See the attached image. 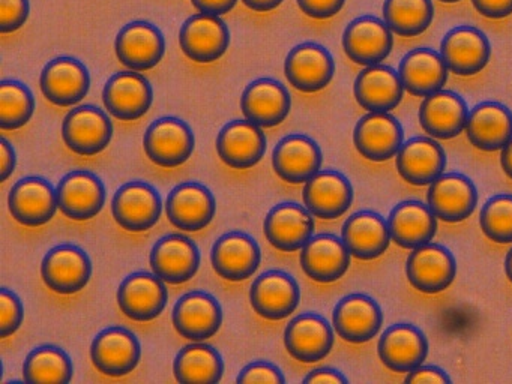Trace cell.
Instances as JSON below:
<instances>
[{
  "instance_id": "6da1fadb",
  "label": "cell",
  "mask_w": 512,
  "mask_h": 384,
  "mask_svg": "<svg viewBox=\"0 0 512 384\" xmlns=\"http://www.w3.org/2000/svg\"><path fill=\"white\" fill-rule=\"evenodd\" d=\"M143 149L152 164L178 168L193 156L196 137L185 120L164 116L154 120L143 135Z\"/></svg>"
},
{
  "instance_id": "7a4b0ae2",
  "label": "cell",
  "mask_w": 512,
  "mask_h": 384,
  "mask_svg": "<svg viewBox=\"0 0 512 384\" xmlns=\"http://www.w3.org/2000/svg\"><path fill=\"white\" fill-rule=\"evenodd\" d=\"M163 200L160 191L145 180L124 183L112 198V216L122 230L145 233L160 222Z\"/></svg>"
},
{
  "instance_id": "3957f363",
  "label": "cell",
  "mask_w": 512,
  "mask_h": 384,
  "mask_svg": "<svg viewBox=\"0 0 512 384\" xmlns=\"http://www.w3.org/2000/svg\"><path fill=\"white\" fill-rule=\"evenodd\" d=\"M113 131L109 111L92 104L76 105L62 122V140L79 156L100 155L112 143Z\"/></svg>"
},
{
  "instance_id": "277c9868",
  "label": "cell",
  "mask_w": 512,
  "mask_h": 384,
  "mask_svg": "<svg viewBox=\"0 0 512 384\" xmlns=\"http://www.w3.org/2000/svg\"><path fill=\"white\" fill-rule=\"evenodd\" d=\"M88 252L74 243L53 246L41 261V278L53 293L71 296L88 287L92 278Z\"/></svg>"
},
{
  "instance_id": "5b68a950",
  "label": "cell",
  "mask_w": 512,
  "mask_h": 384,
  "mask_svg": "<svg viewBox=\"0 0 512 384\" xmlns=\"http://www.w3.org/2000/svg\"><path fill=\"white\" fill-rule=\"evenodd\" d=\"M89 353L98 372L107 377H125L139 366L142 344L127 327L110 326L97 333Z\"/></svg>"
},
{
  "instance_id": "8992f818",
  "label": "cell",
  "mask_w": 512,
  "mask_h": 384,
  "mask_svg": "<svg viewBox=\"0 0 512 384\" xmlns=\"http://www.w3.org/2000/svg\"><path fill=\"white\" fill-rule=\"evenodd\" d=\"M119 309L137 323H148L163 314L169 302V290L154 272L139 270L128 275L116 293Z\"/></svg>"
},
{
  "instance_id": "52a82bcc",
  "label": "cell",
  "mask_w": 512,
  "mask_h": 384,
  "mask_svg": "<svg viewBox=\"0 0 512 384\" xmlns=\"http://www.w3.org/2000/svg\"><path fill=\"white\" fill-rule=\"evenodd\" d=\"M152 272L169 285L191 281L199 272L202 254L193 239L181 233L160 237L149 254Z\"/></svg>"
},
{
  "instance_id": "ba28073f",
  "label": "cell",
  "mask_w": 512,
  "mask_h": 384,
  "mask_svg": "<svg viewBox=\"0 0 512 384\" xmlns=\"http://www.w3.org/2000/svg\"><path fill=\"white\" fill-rule=\"evenodd\" d=\"M299 302L301 287L298 281L284 270H266L251 284V308L265 320H286L298 309Z\"/></svg>"
},
{
  "instance_id": "9c48e42d",
  "label": "cell",
  "mask_w": 512,
  "mask_h": 384,
  "mask_svg": "<svg viewBox=\"0 0 512 384\" xmlns=\"http://www.w3.org/2000/svg\"><path fill=\"white\" fill-rule=\"evenodd\" d=\"M172 324L178 335L202 342L220 332L223 308L214 294L196 290L179 297L172 309Z\"/></svg>"
},
{
  "instance_id": "30bf717a",
  "label": "cell",
  "mask_w": 512,
  "mask_h": 384,
  "mask_svg": "<svg viewBox=\"0 0 512 384\" xmlns=\"http://www.w3.org/2000/svg\"><path fill=\"white\" fill-rule=\"evenodd\" d=\"M40 89L56 107H76L91 90V74L76 57H55L41 71Z\"/></svg>"
},
{
  "instance_id": "8fae6325",
  "label": "cell",
  "mask_w": 512,
  "mask_h": 384,
  "mask_svg": "<svg viewBox=\"0 0 512 384\" xmlns=\"http://www.w3.org/2000/svg\"><path fill=\"white\" fill-rule=\"evenodd\" d=\"M284 75L299 92L317 93L334 80L335 60L331 51L319 42H301L287 54Z\"/></svg>"
},
{
  "instance_id": "7c38bea8",
  "label": "cell",
  "mask_w": 512,
  "mask_h": 384,
  "mask_svg": "<svg viewBox=\"0 0 512 384\" xmlns=\"http://www.w3.org/2000/svg\"><path fill=\"white\" fill-rule=\"evenodd\" d=\"M8 209L14 221L20 225L29 228L43 227L58 212L56 188L44 177H22L10 189Z\"/></svg>"
},
{
  "instance_id": "4fadbf2b",
  "label": "cell",
  "mask_w": 512,
  "mask_h": 384,
  "mask_svg": "<svg viewBox=\"0 0 512 384\" xmlns=\"http://www.w3.org/2000/svg\"><path fill=\"white\" fill-rule=\"evenodd\" d=\"M182 53L196 63H214L227 53L230 47V30L220 15H191L179 30Z\"/></svg>"
},
{
  "instance_id": "5bb4252c",
  "label": "cell",
  "mask_w": 512,
  "mask_h": 384,
  "mask_svg": "<svg viewBox=\"0 0 512 384\" xmlns=\"http://www.w3.org/2000/svg\"><path fill=\"white\" fill-rule=\"evenodd\" d=\"M59 210L73 221H91L106 206L107 189L103 180L89 170H73L56 186Z\"/></svg>"
},
{
  "instance_id": "9a60e30c",
  "label": "cell",
  "mask_w": 512,
  "mask_h": 384,
  "mask_svg": "<svg viewBox=\"0 0 512 384\" xmlns=\"http://www.w3.org/2000/svg\"><path fill=\"white\" fill-rule=\"evenodd\" d=\"M103 102L110 116L124 122L142 119L154 102V87L137 71L116 72L104 84Z\"/></svg>"
},
{
  "instance_id": "2e32d148",
  "label": "cell",
  "mask_w": 512,
  "mask_h": 384,
  "mask_svg": "<svg viewBox=\"0 0 512 384\" xmlns=\"http://www.w3.org/2000/svg\"><path fill=\"white\" fill-rule=\"evenodd\" d=\"M211 264L214 272L226 281H247L262 264V249L250 234L229 231L212 245Z\"/></svg>"
},
{
  "instance_id": "e0dca14e",
  "label": "cell",
  "mask_w": 512,
  "mask_h": 384,
  "mask_svg": "<svg viewBox=\"0 0 512 384\" xmlns=\"http://www.w3.org/2000/svg\"><path fill=\"white\" fill-rule=\"evenodd\" d=\"M217 213V200L208 186L200 182H182L167 195L166 215L181 231L205 230Z\"/></svg>"
},
{
  "instance_id": "ac0fdd59",
  "label": "cell",
  "mask_w": 512,
  "mask_h": 384,
  "mask_svg": "<svg viewBox=\"0 0 512 384\" xmlns=\"http://www.w3.org/2000/svg\"><path fill=\"white\" fill-rule=\"evenodd\" d=\"M406 276L421 293H442L455 281L457 261L451 249L430 242L412 249L406 261Z\"/></svg>"
},
{
  "instance_id": "d6986e66",
  "label": "cell",
  "mask_w": 512,
  "mask_h": 384,
  "mask_svg": "<svg viewBox=\"0 0 512 384\" xmlns=\"http://www.w3.org/2000/svg\"><path fill=\"white\" fill-rule=\"evenodd\" d=\"M287 353L302 363L326 359L335 344L334 326L323 315L304 312L296 315L284 329Z\"/></svg>"
},
{
  "instance_id": "ffe728a7",
  "label": "cell",
  "mask_w": 512,
  "mask_h": 384,
  "mask_svg": "<svg viewBox=\"0 0 512 384\" xmlns=\"http://www.w3.org/2000/svg\"><path fill=\"white\" fill-rule=\"evenodd\" d=\"M166 47L163 32L145 20L125 24L115 39V53L119 62L137 72L155 68L163 60Z\"/></svg>"
},
{
  "instance_id": "44dd1931",
  "label": "cell",
  "mask_w": 512,
  "mask_h": 384,
  "mask_svg": "<svg viewBox=\"0 0 512 384\" xmlns=\"http://www.w3.org/2000/svg\"><path fill=\"white\" fill-rule=\"evenodd\" d=\"M341 44L352 62L362 66L380 65L388 59L394 47V32L385 20L374 15H362L347 24Z\"/></svg>"
},
{
  "instance_id": "7402d4cb",
  "label": "cell",
  "mask_w": 512,
  "mask_h": 384,
  "mask_svg": "<svg viewBox=\"0 0 512 384\" xmlns=\"http://www.w3.org/2000/svg\"><path fill=\"white\" fill-rule=\"evenodd\" d=\"M439 53L449 72L458 77H472L487 68L491 45L478 27L458 26L443 36Z\"/></svg>"
},
{
  "instance_id": "603a6c76",
  "label": "cell",
  "mask_w": 512,
  "mask_h": 384,
  "mask_svg": "<svg viewBox=\"0 0 512 384\" xmlns=\"http://www.w3.org/2000/svg\"><path fill=\"white\" fill-rule=\"evenodd\" d=\"M335 333L349 344H365L379 335L383 312L379 303L365 293H352L338 300L332 311Z\"/></svg>"
},
{
  "instance_id": "cb8c5ba5",
  "label": "cell",
  "mask_w": 512,
  "mask_h": 384,
  "mask_svg": "<svg viewBox=\"0 0 512 384\" xmlns=\"http://www.w3.org/2000/svg\"><path fill=\"white\" fill-rule=\"evenodd\" d=\"M478 189L463 173H443L428 185L427 204L440 221L458 224L473 215L478 206Z\"/></svg>"
},
{
  "instance_id": "d4e9b609",
  "label": "cell",
  "mask_w": 512,
  "mask_h": 384,
  "mask_svg": "<svg viewBox=\"0 0 512 384\" xmlns=\"http://www.w3.org/2000/svg\"><path fill=\"white\" fill-rule=\"evenodd\" d=\"M316 224L310 210L293 201H283L266 213L263 233L269 245L281 252L301 251L314 236Z\"/></svg>"
},
{
  "instance_id": "484cf974",
  "label": "cell",
  "mask_w": 512,
  "mask_h": 384,
  "mask_svg": "<svg viewBox=\"0 0 512 384\" xmlns=\"http://www.w3.org/2000/svg\"><path fill=\"white\" fill-rule=\"evenodd\" d=\"M292 95L281 81L271 77L251 81L241 96L244 119L260 128H275L289 117Z\"/></svg>"
},
{
  "instance_id": "4316f807",
  "label": "cell",
  "mask_w": 512,
  "mask_h": 384,
  "mask_svg": "<svg viewBox=\"0 0 512 384\" xmlns=\"http://www.w3.org/2000/svg\"><path fill=\"white\" fill-rule=\"evenodd\" d=\"M323 153L316 140L305 134H290L275 144L272 168L290 185L307 183L322 170Z\"/></svg>"
},
{
  "instance_id": "83f0119b",
  "label": "cell",
  "mask_w": 512,
  "mask_h": 384,
  "mask_svg": "<svg viewBox=\"0 0 512 384\" xmlns=\"http://www.w3.org/2000/svg\"><path fill=\"white\" fill-rule=\"evenodd\" d=\"M218 156L227 167L248 170L256 167L266 153L265 131L247 119L226 123L217 135Z\"/></svg>"
},
{
  "instance_id": "f1b7e54d",
  "label": "cell",
  "mask_w": 512,
  "mask_h": 384,
  "mask_svg": "<svg viewBox=\"0 0 512 384\" xmlns=\"http://www.w3.org/2000/svg\"><path fill=\"white\" fill-rule=\"evenodd\" d=\"M353 144L368 161H389L404 144V129L391 113L368 111L353 129Z\"/></svg>"
},
{
  "instance_id": "f546056e",
  "label": "cell",
  "mask_w": 512,
  "mask_h": 384,
  "mask_svg": "<svg viewBox=\"0 0 512 384\" xmlns=\"http://www.w3.org/2000/svg\"><path fill=\"white\" fill-rule=\"evenodd\" d=\"M355 192L347 176L337 170H320L304 183L302 201L314 218L338 219L352 207Z\"/></svg>"
},
{
  "instance_id": "4dcf8cb0",
  "label": "cell",
  "mask_w": 512,
  "mask_h": 384,
  "mask_svg": "<svg viewBox=\"0 0 512 384\" xmlns=\"http://www.w3.org/2000/svg\"><path fill=\"white\" fill-rule=\"evenodd\" d=\"M377 354L392 372L409 374L427 360L428 339L415 324L395 323L380 335Z\"/></svg>"
},
{
  "instance_id": "1f68e13d",
  "label": "cell",
  "mask_w": 512,
  "mask_h": 384,
  "mask_svg": "<svg viewBox=\"0 0 512 384\" xmlns=\"http://www.w3.org/2000/svg\"><path fill=\"white\" fill-rule=\"evenodd\" d=\"M446 164L448 158L445 149L430 135H419L404 141L395 156L398 174L413 186L431 185L445 173Z\"/></svg>"
},
{
  "instance_id": "d6a6232c",
  "label": "cell",
  "mask_w": 512,
  "mask_h": 384,
  "mask_svg": "<svg viewBox=\"0 0 512 384\" xmlns=\"http://www.w3.org/2000/svg\"><path fill=\"white\" fill-rule=\"evenodd\" d=\"M299 263L314 282L332 284L346 275L352 254L341 237L331 233L316 234L301 249Z\"/></svg>"
},
{
  "instance_id": "836d02e7",
  "label": "cell",
  "mask_w": 512,
  "mask_h": 384,
  "mask_svg": "<svg viewBox=\"0 0 512 384\" xmlns=\"http://www.w3.org/2000/svg\"><path fill=\"white\" fill-rule=\"evenodd\" d=\"M469 107L463 96L451 90H439L425 96L419 105V123L430 137L436 140H452L466 131Z\"/></svg>"
},
{
  "instance_id": "e575fe53",
  "label": "cell",
  "mask_w": 512,
  "mask_h": 384,
  "mask_svg": "<svg viewBox=\"0 0 512 384\" xmlns=\"http://www.w3.org/2000/svg\"><path fill=\"white\" fill-rule=\"evenodd\" d=\"M404 89L400 74L388 65L365 66L353 84V95L364 110L389 113L403 101Z\"/></svg>"
},
{
  "instance_id": "d590c367",
  "label": "cell",
  "mask_w": 512,
  "mask_h": 384,
  "mask_svg": "<svg viewBox=\"0 0 512 384\" xmlns=\"http://www.w3.org/2000/svg\"><path fill=\"white\" fill-rule=\"evenodd\" d=\"M341 239L352 257L362 261L376 260L391 245L388 219L373 210H359L344 221Z\"/></svg>"
},
{
  "instance_id": "8d00e7d4",
  "label": "cell",
  "mask_w": 512,
  "mask_h": 384,
  "mask_svg": "<svg viewBox=\"0 0 512 384\" xmlns=\"http://www.w3.org/2000/svg\"><path fill=\"white\" fill-rule=\"evenodd\" d=\"M466 135L476 149L499 152L512 138V111L500 102H479L470 110Z\"/></svg>"
},
{
  "instance_id": "74e56055",
  "label": "cell",
  "mask_w": 512,
  "mask_h": 384,
  "mask_svg": "<svg viewBox=\"0 0 512 384\" xmlns=\"http://www.w3.org/2000/svg\"><path fill=\"white\" fill-rule=\"evenodd\" d=\"M398 74L406 92L425 98L445 87L448 83L449 69L439 51L419 47L409 51L401 59Z\"/></svg>"
},
{
  "instance_id": "f35d334b",
  "label": "cell",
  "mask_w": 512,
  "mask_h": 384,
  "mask_svg": "<svg viewBox=\"0 0 512 384\" xmlns=\"http://www.w3.org/2000/svg\"><path fill=\"white\" fill-rule=\"evenodd\" d=\"M392 242L404 249L427 245L437 233V218L428 204L416 200L398 203L388 216Z\"/></svg>"
},
{
  "instance_id": "ab89813d",
  "label": "cell",
  "mask_w": 512,
  "mask_h": 384,
  "mask_svg": "<svg viewBox=\"0 0 512 384\" xmlns=\"http://www.w3.org/2000/svg\"><path fill=\"white\" fill-rule=\"evenodd\" d=\"M173 375L182 384H217L224 375L220 351L205 342H191L173 360Z\"/></svg>"
},
{
  "instance_id": "60d3db41",
  "label": "cell",
  "mask_w": 512,
  "mask_h": 384,
  "mask_svg": "<svg viewBox=\"0 0 512 384\" xmlns=\"http://www.w3.org/2000/svg\"><path fill=\"white\" fill-rule=\"evenodd\" d=\"M73 375V360L58 345L35 347L23 362V381L28 384H68Z\"/></svg>"
},
{
  "instance_id": "b9f144b4",
  "label": "cell",
  "mask_w": 512,
  "mask_h": 384,
  "mask_svg": "<svg viewBox=\"0 0 512 384\" xmlns=\"http://www.w3.org/2000/svg\"><path fill=\"white\" fill-rule=\"evenodd\" d=\"M383 20L398 36L422 35L433 23V0H385Z\"/></svg>"
},
{
  "instance_id": "7bdbcfd3",
  "label": "cell",
  "mask_w": 512,
  "mask_h": 384,
  "mask_svg": "<svg viewBox=\"0 0 512 384\" xmlns=\"http://www.w3.org/2000/svg\"><path fill=\"white\" fill-rule=\"evenodd\" d=\"M37 101L34 92L19 80L0 83V128L17 131L31 122Z\"/></svg>"
},
{
  "instance_id": "ee69618b",
  "label": "cell",
  "mask_w": 512,
  "mask_h": 384,
  "mask_svg": "<svg viewBox=\"0 0 512 384\" xmlns=\"http://www.w3.org/2000/svg\"><path fill=\"white\" fill-rule=\"evenodd\" d=\"M482 233L500 245L512 243V194H499L485 201L479 212Z\"/></svg>"
},
{
  "instance_id": "f6af8a7d",
  "label": "cell",
  "mask_w": 512,
  "mask_h": 384,
  "mask_svg": "<svg viewBox=\"0 0 512 384\" xmlns=\"http://www.w3.org/2000/svg\"><path fill=\"white\" fill-rule=\"evenodd\" d=\"M25 306L22 299L10 288L0 290V338L13 336L22 327Z\"/></svg>"
},
{
  "instance_id": "bcb514c9",
  "label": "cell",
  "mask_w": 512,
  "mask_h": 384,
  "mask_svg": "<svg viewBox=\"0 0 512 384\" xmlns=\"http://www.w3.org/2000/svg\"><path fill=\"white\" fill-rule=\"evenodd\" d=\"M31 15L29 0H0V33H13L22 29Z\"/></svg>"
},
{
  "instance_id": "7dc6e473",
  "label": "cell",
  "mask_w": 512,
  "mask_h": 384,
  "mask_svg": "<svg viewBox=\"0 0 512 384\" xmlns=\"http://www.w3.org/2000/svg\"><path fill=\"white\" fill-rule=\"evenodd\" d=\"M236 383H272L284 384L286 377L283 371L277 365L265 360H257V362L248 363L247 366L241 369Z\"/></svg>"
},
{
  "instance_id": "c3c4849f",
  "label": "cell",
  "mask_w": 512,
  "mask_h": 384,
  "mask_svg": "<svg viewBox=\"0 0 512 384\" xmlns=\"http://www.w3.org/2000/svg\"><path fill=\"white\" fill-rule=\"evenodd\" d=\"M299 9L314 20L335 17L346 5V0H296Z\"/></svg>"
},
{
  "instance_id": "681fc988",
  "label": "cell",
  "mask_w": 512,
  "mask_h": 384,
  "mask_svg": "<svg viewBox=\"0 0 512 384\" xmlns=\"http://www.w3.org/2000/svg\"><path fill=\"white\" fill-rule=\"evenodd\" d=\"M406 383L412 384H451L452 380L445 369L436 365H421L407 374Z\"/></svg>"
},
{
  "instance_id": "f907efd6",
  "label": "cell",
  "mask_w": 512,
  "mask_h": 384,
  "mask_svg": "<svg viewBox=\"0 0 512 384\" xmlns=\"http://www.w3.org/2000/svg\"><path fill=\"white\" fill-rule=\"evenodd\" d=\"M473 8L490 20H502L512 15V0H472Z\"/></svg>"
},
{
  "instance_id": "816d5d0a",
  "label": "cell",
  "mask_w": 512,
  "mask_h": 384,
  "mask_svg": "<svg viewBox=\"0 0 512 384\" xmlns=\"http://www.w3.org/2000/svg\"><path fill=\"white\" fill-rule=\"evenodd\" d=\"M16 149L7 138H0V180L7 182L16 170Z\"/></svg>"
},
{
  "instance_id": "f5cc1de1",
  "label": "cell",
  "mask_w": 512,
  "mask_h": 384,
  "mask_svg": "<svg viewBox=\"0 0 512 384\" xmlns=\"http://www.w3.org/2000/svg\"><path fill=\"white\" fill-rule=\"evenodd\" d=\"M305 384H347L349 380L344 377L343 372L338 371V369L328 368V366H323V368H316L313 371L308 372L307 377L304 378Z\"/></svg>"
},
{
  "instance_id": "db71d44e",
  "label": "cell",
  "mask_w": 512,
  "mask_h": 384,
  "mask_svg": "<svg viewBox=\"0 0 512 384\" xmlns=\"http://www.w3.org/2000/svg\"><path fill=\"white\" fill-rule=\"evenodd\" d=\"M194 8L199 12L212 15L229 14L235 8L238 0H191Z\"/></svg>"
},
{
  "instance_id": "11a10c76",
  "label": "cell",
  "mask_w": 512,
  "mask_h": 384,
  "mask_svg": "<svg viewBox=\"0 0 512 384\" xmlns=\"http://www.w3.org/2000/svg\"><path fill=\"white\" fill-rule=\"evenodd\" d=\"M248 9L254 12H271L277 9L284 0H241Z\"/></svg>"
},
{
  "instance_id": "9f6ffc18",
  "label": "cell",
  "mask_w": 512,
  "mask_h": 384,
  "mask_svg": "<svg viewBox=\"0 0 512 384\" xmlns=\"http://www.w3.org/2000/svg\"><path fill=\"white\" fill-rule=\"evenodd\" d=\"M500 165L503 173L512 180V138L505 147L500 150Z\"/></svg>"
},
{
  "instance_id": "6f0895ef",
  "label": "cell",
  "mask_w": 512,
  "mask_h": 384,
  "mask_svg": "<svg viewBox=\"0 0 512 384\" xmlns=\"http://www.w3.org/2000/svg\"><path fill=\"white\" fill-rule=\"evenodd\" d=\"M505 273L506 278H508V281L512 284V248L509 249L505 257Z\"/></svg>"
},
{
  "instance_id": "680465c9",
  "label": "cell",
  "mask_w": 512,
  "mask_h": 384,
  "mask_svg": "<svg viewBox=\"0 0 512 384\" xmlns=\"http://www.w3.org/2000/svg\"><path fill=\"white\" fill-rule=\"evenodd\" d=\"M439 2H442V3H458V2H461V0H439Z\"/></svg>"
}]
</instances>
